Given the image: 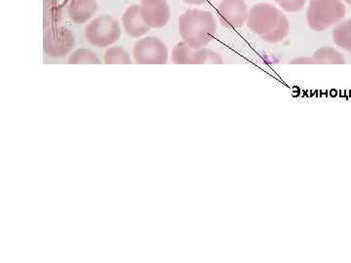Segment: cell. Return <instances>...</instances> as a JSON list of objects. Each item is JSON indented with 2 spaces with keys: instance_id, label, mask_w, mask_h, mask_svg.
I'll return each instance as SVG.
<instances>
[{
  "instance_id": "cell-1",
  "label": "cell",
  "mask_w": 351,
  "mask_h": 263,
  "mask_svg": "<svg viewBox=\"0 0 351 263\" xmlns=\"http://www.w3.org/2000/svg\"><path fill=\"white\" fill-rule=\"evenodd\" d=\"M247 27L269 43L280 42L290 31L287 17L277 7L269 3H258L252 7Z\"/></svg>"
},
{
  "instance_id": "cell-2",
  "label": "cell",
  "mask_w": 351,
  "mask_h": 263,
  "mask_svg": "<svg viewBox=\"0 0 351 263\" xmlns=\"http://www.w3.org/2000/svg\"><path fill=\"white\" fill-rule=\"evenodd\" d=\"M180 36L193 48H204L217 34V23L209 11L189 9L179 19Z\"/></svg>"
},
{
  "instance_id": "cell-3",
  "label": "cell",
  "mask_w": 351,
  "mask_h": 263,
  "mask_svg": "<svg viewBox=\"0 0 351 263\" xmlns=\"http://www.w3.org/2000/svg\"><path fill=\"white\" fill-rule=\"evenodd\" d=\"M341 0H311L306 11L307 24L315 32H324L346 17Z\"/></svg>"
},
{
  "instance_id": "cell-4",
  "label": "cell",
  "mask_w": 351,
  "mask_h": 263,
  "mask_svg": "<svg viewBox=\"0 0 351 263\" xmlns=\"http://www.w3.org/2000/svg\"><path fill=\"white\" fill-rule=\"evenodd\" d=\"M120 36L121 29L119 21L110 15L96 18L85 29V38L95 47H108L117 42Z\"/></svg>"
},
{
  "instance_id": "cell-5",
  "label": "cell",
  "mask_w": 351,
  "mask_h": 263,
  "mask_svg": "<svg viewBox=\"0 0 351 263\" xmlns=\"http://www.w3.org/2000/svg\"><path fill=\"white\" fill-rule=\"evenodd\" d=\"M75 46V38L66 27L50 25L45 29L43 36V49L48 57H66Z\"/></svg>"
},
{
  "instance_id": "cell-6",
  "label": "cell",
  "mask_w": 351,
  "mask_h": 263,
  "mask_svg": "<svg viewBox=\"0 0 351 263\" xmlns=\"http://www.w3.org/2000/svg\"><path fill=\"white\" fill-rule=\"evenodd\" d=\"M172 61L176 64H223L218 53L206 48H193L184 41L175 46Z\"/></svg>"
},
{
  "instance_id": "cell-7",
  "label": "cell",
  "mask_w": 351,
  "mask_h": 263,
  "mask_svg": "<svg viewBox=\"0 0 351 263\" xmlns=\"http://www.w3.org/2000/svg\"><path fill=\"white\" fill-rule=\"evenodd\" d=\"M134 60L138 64H165L168 60L167 46L156 38H145L136 43Z\"/></svg>"
},
{
  "instance_id": "cell-8",
  "label": "cell",
  "mask_w": 351,
  "mask_h": 263,
  "mask_svg": "<svg viewBox=\"0 0 351 263\" xmlns=\"http://www.w3.org/2000/svg\"><path fill=\"white\" fill-rule=\"evenodd\" d=\"M219 22L228 29H239L247 22L249 9L244 0H223L217 8Z\"/></svg>"
},
{
  "instance_id": "cell-9",
  "label": "cell",
  "mask_w": 351,
  "mask_h": 263,
  "mask_svg": "<svg viewBox=\"0 0 351 263\" xmlns=\"http://www.w3.org/2000/svg\"><path fill=\"white\" fill-rule=\"evenodd\" d=\"M141 15L149 27L160 29L169 22L170 7L166 0H142Z\"/></svg>"
},
{
  "instance_id": "cell-10",
  "label": "cell",
  "mask_w": 351,
  "mask_h": 263,
  "mask_svg": "<svg viewBox=\"0 0 351 263\" xmlns=\"http://www.w3.org/2000/svg\"><path fill=\"white\" fill-rule=\"evenodd\" d=\"M122 25L126 34L134 38L145 36L151 29V27L143 20L141 15V5L138 4H134L127 8L125 13L122 16Z\"/></svg>"
},
{
  "instance_id": "cell-11",
  "label": "cell",
  "mask_w": 351,
  "mask_h": 263,
  "mask_svg": "<svg viewBox=\"0 0 351 263\" xmlns=\"http://www.w3.org/2000/svg\"><path fill=\"white\" fill-rule=\"evenodd\" d=\"M98 10L96 0H71L68 7L69 19L75 24L82 25L88 22Z\"/></svg>"
},
{
  "instance_id": "cell-12",
  "label": "cell",
  "mask_w": 351,
  "mask_h": 263,
  "mask_svg": "<svg viewBox=\"0 0 351 263\" xmlns=\"http://www.w3.org/2000/svg\"><path fill=\"white\" fill-rule=\"evenodd\" d=\"M332 38L336 45L351 53V18L335 27Z\"/></svg>"
},
{
  "instance_id": "cell-13",
  "label": "cell",
  "mask_w": 351,
  "mask_h": 263,
  "mask_svg": "<svg viewBox=\"0 0 351 263\" xmlns=\"http://www.w3.org/2000/svg\"><path fill=\"white\" fill-rule=\"evenodd\" d=\"M315 64H346L345 57L334 48L323 47L316 50L313 55Z\"/></svg>"
},
{
  "instance_id": "cell-14",
  "label": "cell",
  "mask_w": 351,
  "mask_h": 263,
  "mask_svg": "<svg viewBox=\"0 0 351 263\" xmlns=\"http://www.w3.org/2000/svg\"><path fill=\"white\" fill-rule=\"evenodd\" d=\"M105 63L107 64H131L132 60L123 48L120 46L108 48L106 51Z\"/></svg>"
},
{
  "instance_id": "cell-15",
  "label": "cell",
  "mask_w": 351,
  "mask_h": 263,
  "mask_svg": "<svg viewBox=\"0 0 351 263\" xmlns=\"http://www.w3.org/2000/svg\"><path fill=\"white\" fill-rule=\"evenodd\" d=\"M69 64H101L100 60L97 57L93 51L90 49H78L75 51L71 57L69 58Z\"/></svg>"
},
{
  "instance_id": "cell-16",
  "label": "cell",
  "mask_w": 351,
  "mask_h": 263,
  "mask_svg": "<svg viewBox=\"0 0 351 263\" xmlns=\"http://www.w3.org/2000/svg\"><path fill=\"white\" fill-rule=\"evenodd\" d=\"M45 3L47 4V7H45L44 16H45V19L47 18V22L44 25H45V27H50V25H57L56 18L60 17L59 7H57L56 3L51 1V0H47V1H45Z\"/></svg>"
},
{
  "instance_id": "cell-17",
  "label": "cell",
  "mask_w": 351,
  "mask_h": 263,
  "mask_svg": "<svg viewBox=\"0 0 351 263\" xmlns=\"http://www.w3.org/2000/svg\"><path fill=\"white\" fill-rule=\"evenodd\" d=\"M306 0H286L279 6L287 12L295 13L301 11L304 6L306 5Z\"/></svg>"
},
{
  "instance_id": "cell-18",
  "label": "cell",
  "mask_w": 351,
  "mask_h": 263,
  "mask_svg": "<svg viewBox=\"0 0 351 263\" xmlns=\"http://www.w3.org/2000/svg\"><path fill=\"white\" fill-rule=\"evenodd\" d=\"M292 64H315L313 58H300L292 61Z\"/></svg>"
},
{
  "instance_id": "cell-19",
  "label": "cell",
  "mask_w": 351,
  "mask_h": 263,
  "mask_svg": "<svg viewBox=\"0 0 351 263\" xmlns=\"http://www.w3.org/2000/svg\"><path fill=\"white\" fill-rule=\"evenodd\" d=\"M208 1L209 0H184V3L189 4V5H202Z\"/></svg>"
},
{
  "instance_id": "cell-20",
  "label": "cell",
  "mask_w": 351,
  "mask_h": 263,
  "mask_svg": "<svg viewBox=\"0 0 351 263\" xmlns=\"http://www.w3.org/2000/svg\"><path fill=\"white\" fill-rule=\"evenodd\" d=\"M274 1L277 2V3L280 4L282 2L286 1V0H274Z\"/></svg>"
},
{
  "instance_id": "cell-21",
  "label": "cell",
  "mask_w": 351,
  "mask_h": 263,
  "mask_svg": "<svg viewBox=\"0 0 351 263\" xmlns=\"http://www.w3.org/2000/svg\"><path fill=\"white\" fill-rule=\"evenodd\" d=\"M341 1L346 2V3L350 4L351 5V0H341Z\"/></svg>"
}]
</instances>
